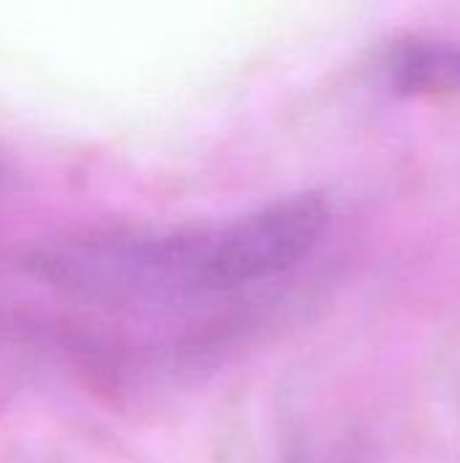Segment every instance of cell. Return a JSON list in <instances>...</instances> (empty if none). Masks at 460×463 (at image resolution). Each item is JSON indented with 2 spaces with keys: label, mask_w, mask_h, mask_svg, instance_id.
<instances>
[{
  "label": "cell",
  "mask_w": 460,
  "mask_h": 463,
  "mask_svg": "<svg viewBox=\"0 0 460 463\" xmlns=\"http://www.w3.org/2000/svg\"><path fill=\"white\" fill-rule=\"evenodd\" d=\"M217 231L95 228L33 250L30 274L57 296L111 315L160 317L184 312L211 293L209 258Z\"/></svg>",
  "instance_id": "obj_1"
},
{
  "label": "cell",
  "mask_w": 460,
  "mask_h": 463,
  "mask_svg": "<svg viewBox=\"0 0 460 463\" xmlns=\"http://www.w3.org/2000/svg\"><path fill=\"white\" fill-rule=\"evenodd\" d=\"M328 217L331 206L323 195L298 193L217 228L209 258L211 293H236L290 271L320 244Z\"/></svg>",
  "instance_id": "obj_2"
},
{
  "label": "cell",
  "mask_w": 460,
  "mask_h": 463,
  "mask_svg": "<svg viewBox=\"0 0 460 463\" xmlns=\"http://www.w3.org/2000/svg\"><path fill=\"white\" fill-rule=\"evenodd\" d=\"M393 90L404 95H439L460 90V41L409 38L388 57Z\"/></svg>",
  "instance_id": "obj_3"
}]
</instances>
